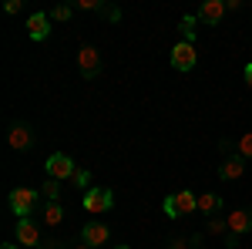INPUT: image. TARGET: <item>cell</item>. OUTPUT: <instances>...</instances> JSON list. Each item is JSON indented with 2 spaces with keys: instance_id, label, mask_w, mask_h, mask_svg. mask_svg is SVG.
Segmentation results:
<instances>
[{
  "instance_id": "15",
  "label": "cell",
  "mask_w": 252,
  "mask_h": 249,
  "mask_svg": "<svg viewBox=\"0 0 252 249\" xmlns=\"http://www.w3.org/2000/svg\"><path fill=\"white\" fill-rule=\"evenodd\" d=\"M27 145H31V132L17 125V128L10 132V148H17V152H20V148H27Z\"/></svg>"
},
{
  "instance_id": "11",
  "label": "cell",
  "mask_w": 252,
  "mask_h": 249,
  "mask_svg": "<svg viewBox=\"0 0 252 249\" xmlns=\"http://www.w3.org/2000/svg\"><path fill=\"white\" fill-rule=\"evenodd\" d=\"M47 31H51V17H47V14H31V20H27V34H31V37L34 40H44L47 37Z\"/></svg>"
},
{
  "instance_id": "21",
  "label": "cell",
  "mask_w": 252,
  "mask_h": 249,
  "mask_svg": "<svg viewBox=\"0 0 252 249\" xmlns=\"http://www.w3.org/2000/svg\"><path fill=\"white\" fill-rule=\"evenodd\" d=\"M20 7H24V0H7V14H20Z\"/></svg>"
},
{
  "instance_id": "2",
  "label": "cell",
  "mask_w": 252,
  "mask_h": 249,
  "mask_svg": "<svg viewBox=\"0 0 252 249\" xmlns=\"http://www.w3.org/2000/svg\"><path fill=\"white\" fill-rule=\"evenodd\" d=\"M78 175V165H74V158L64 152H54L51 158H47V178H74Z\"/></svg>"
},
{
  "instance_id": "12",
  "label": "cell",
  "mask_w": 252,
  "mask_h": 249,
  "mask_svg": "<svg viewBox=\"0 0 252 249\" xmlns=\"http://www.w3.org/2000/svg\"><path fill=\"white\" fill-rule=\"evenodd\" d=\"M242 172H246V158H239V155H235V158H225V162H222V169H219V175H222L225 182L239 178Z\"/></svg>"
},
{
  "instance_id": "7",
  "label": "cell",
  "mask_w": 252,
  "mask_h": 249,
  "mask_svg": "<svg viewBox=\"0 0 252 249\" xmlns=\"http://www.w3.org/2000/svg\"><path fill=\"white\" fill-rule=\"evenodd\" d=\"M78 68L84 77H94L101 71V54H97L94 47H81L78 51Z\"/></svg>"
},
{
  "instance_id": "17",
  "label": "cell",
  "mask_w": 252,
  "mask_h": 249,
  "mask_svg": "<svg viewBox=\"0 0 252 249\" xmlns=\"http://www.w3.org/2000/svg\"><path fill=\"white\" fill-rule=\"evenodd\" d=\"M178 31H182V40H192V44H195V17H185Z\"/></svg>"
},
{
  "instance_id": "5",
  "label": "cell",
  "mask_w": 252,
  "mask_h": 249,
  "mask_svg": "<svg viewBox=\"0 0 252 249\" xmlns=\"http://www.w3.org/2000/svg\"><path fill=\"white\" fill-rule=\"evenodd\" d=\"M10 209H14V215H20V219H27L31 215V209H34V202H37V192L34 189H10Z\"/></svg>"
},
{
  "instance_id": "23",
  "label": "cell",
  "mask_w": 252,
  "mask_h": 249,
  "mask_svg": "<svg viewBox=\"0 0 252 249\" xmlns=\"http://www.w3.org/2000/svg\"><path fill=\"white\" fill-rule=\"evenodd\" d=\"M168 249H189V243H185V239H172V243H168Z\"/></svg>"
},
{
  "instance_id": "10",
  "label": "cell",
  "mask_w": 252,
  "mask_h": 249,
  "mask_svg": "<svg viewBox=\"0 0 252 249\" xmlns=\"http://www.w3.org/2000/svg\"><path fill=\"white\" fill-rule=\"evenodd\" d=\"M225 10H229V7H225V0H205V3H202V10H198V17L205 20V24H219V20L225 17Z\"/></svg>"
},
{
  "instance_id": "27",
  "label": "cell",
  "mask_w": 252,
  "mask_h": 249,
  "mask_svg": "<svg viewBox=\"0 0 252 249\" xmlns=\"http://www.w3.org/2000/svg\"><path fill=\"white\" fill-rule=\"evenodd\" d=\"M115 249H128V246H115Z\"/></svg>"
},
{
  "instance_id": "4",
  "label": "cell",
  "mask_w": 252,
  "mask_h": 249,
  "mask_svg": "<svg viewBox=\"0 0 252 249\" xmlns=\"http://www.w3.org/2000/svg\"><path fill=\"white\" fill-rule=\"evenodd\" d=\"M195 61H198V54H195L192 40H178V44L172 47V68L175 71H192Z\"/></svg>"
},
{
  "instance_id": "14",
  "label": "cell",
  "mask_w": 252,
  "mask_h": 249,
  "mask_svg": "<svg viewBox=\"0 0 252 249\" xmlns=\"http://www.w3.org/2000/svg\"><path fill=\"white\" fill-rule=\"evenodd\" d=\"M61 219H64L61 202H47V209H44V222H47V226H61Z\"/></svg>"
},
{
  "instance_id": "18",
  "label": "cell",
  "mask_w": 252,
  "mask_h": 249,
  "mask_svg": "<svg viewBox=\"0 0 252 249\" xmlns=\"http://www.w3.org/2000/svg\"><path fill=\"white\" fill-rule=\"evenodd\" d=\"M44 195H47V202H58V195H61L58 178H47V182H44Z\"/></svg>"
},
{
  "instance_id": "25",
  "label": "cell",
  "mask_w": 252,
  "mask_h": 249,
  "mask_svg": "<svg viewBox=\"0 0 252 249\" xmlns=\"http://www.w3.org/2000/svg\"><path fill=\"white\" fill-rule=\"evenodd\" d=\"M74 249H94V246H88V243H81V246H74Z\"/></svg>"
},
{
  "instance_id": "8",
  "label": "cell",
  "mask_w": 252,
  "mask_h": 249,
  "mask_svg": "<svg viewBox=\"0 0 252 249\" xmlns=\"http://www.w3.org/2000/svg\"><path fill=\"white\" fill-rule=\"evenodd\" d=\"M108 236H111V232H108V226H101V222H88V226H84V229H81V239H84V243H88V246H104V243H108Z\"/></svg>"
},
{
  "instance_id": "3",
  "label": "cell",
  "mask_w": 252,
  "mask_h": 249,
  "mask_svg": "<svg viewBox=\"0 0 252 249\" xmlns=\"http://www.w3.org/2000/svg\"><path fill=\"white\" fill-rule=\"evenodd\" d=\"M111 202H115L111 189H101V185H94V189L84 192V212H91V215H101V212H108V209H111Z\"/></svg>"
},
{
  "instance_id": "26",
  "label": "cell",
  "mask_w": 252,
  "mask_h": 249,
  "mask_svg": "<svg viewBox=\"0 0 252 249\" xmlns=\"http://www.w3.org/2000/svg\"><path fill=\"white\" fill-rule=\"evenodd\" d=\"M3 249H20V246H3Z\"/></svg>"
},
{
  "instance_id": "19",
  "label": "cell",
  "mask_w": 252,
  "mask_h": 249,
  "mask_svg": "<svg viewBox=\"0 0 252 249\" xmlns=\"http://www.w3.org/2000/svg\"><path fill=\"white\" fill-rule=\"evenodd\" d=\"M71 17V7H54V14H51V20H67Z\"/></svg>"
},
{
  "instance_id": "16",
  "label": "cell",
  "mask_w": 252,
  "mask_h": 249,
  "mask_svg": "<svg viewBox=\"0 0 252 249\" xmlns=\"http://www.w3.org/2000/svg\"><path fill=\"white\" fill-rule=\"evenodd\" d=\"M235 152H239V158H252V132H246L235 142Z\"/></svg>"
},
{
  "instance_id": "20",
  "label": "cell",
  "mask_w": 252,
  "mask_h": 249,
  "mask_svg": "<svg viewBox=\"0 0 252 249\" xmlns=\"http://www.w3.org/2000/svg\"><path fill=\"white\" fill-rule=\"evenodd\" d=\"M225 229H229V226H225L222 219H212V222H209V232H215V236H219V232H225Z\"/></svg>"
},
{
  "instance_id": "13",
  "label": "cell",
  "mask_w": 252,
  "mask_h": 249,
  "mask_svg": "<svg viewBox=\"0 0 252 249\" xmlns=\"http://www.w3.org/2000/svg\"><path fill=\"white\" fill-rule=\"evenodd\" d=\"M198 209L212 215V212L222 209V199H219V195H212V192H205V195H198Z\"/></svg>"
},
{
  "instance_id": "9",
  "label": "cell",
  "mask_w": 252,
  "mask_h": 249,
  "mask_svg": "<svg viewBox=\"0 0 252 249\" xmlns=\"http://www.w3.org/2000/svg\"><path fill=\"white\" fill-rule=\"evenodd\" d=\"M225 226H229V232H232V246H235V236H242V232L252 229V209L246 212H232L229 219H225Z\"/></svg>"
},
{
  "instance_id": "6",
  "label": "cell",
  "mask_w": 252,
  "mask_h": 249,
  "mask_svg": "<svg viewBox=\"0 0 252 249\" xmlns=\"http://www.w3.org/2000/svg\"><path fill=\"white\" fill-rule=\"evenodd\" d=\"M17 243L20 246H40V226L27 215V219H17Z\"/></svg>"
},
{
  "instance_id": "1",
  "label": "cell",
  "mask_w": 252,
  "mask_h": 249,
  "mask_svg": "<svg viewBox=\"0 0 252 249\" xmlns=\"http://www.w3.org/2000/svg\"><path fill=\"white\" fill-rule=\"evenodd\" d=\"M198 209V195L189 189H178L172 192L168 199H165V215L168 219H182V215H192V212Z\"/></svg>"
},
{
  "instance_id": "24",
  "label": "cell",
  "mask_w": 252,
  "mask_h": 249,
  "mask_svg": "<svg viewBox=\"0 0 252 249\" xmlns=\"http://www.w3.org/2000/svg\"><path fill=\"white\" fill-rule=\"evenodd\" d=\"M246 84H249V88H252V64H249V68H246Z\"/></svg>"
},
{
  "instance_id": "22",
  "label": "cell",
  "mask_w": 252,
  "mask_h": 249,
  "mask_svg": "<svg viewBox=\"0 0 252 249\" xmlns=\"http://www.w3.org/2000/svg\"><path fill=\"white\" fill-rule=\"evenodd\" d=\"M88 178H91V175H88V172H81V169H78V175H74V182H78V185H88Z\"/></svg>"
}]
</instances>
